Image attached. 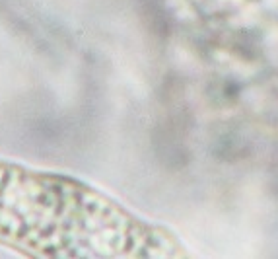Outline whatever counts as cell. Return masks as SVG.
I'll list each match as a JSON object with an SVG mask.
<instances>
[{
  "label": "cell",
  "instance_id": "obj_1",
  "mask_svg": "<svg viewBox=\"0 0 278 259\" xmlns=\"http://www.w3.org/2000/svg\"><path fill=\"white\" fill-rule=\"evenodd\" d=\"M0 246L29 257H173L179 244L76 177L0 158Z\"/></svg>",
  "mask_w": 278,
  "mask_h": 259
}]
</instances>
